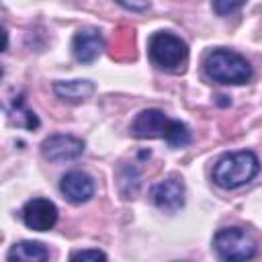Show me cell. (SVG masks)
<instances>
[{"label":"cell","mask_w":262,"mask_h":262,"mask_svg":"<svg viewBox=\"0 0 262 262\" xmlns=\"http://www.w3.org/2000/svg\"><path fill=\"white\" fill-rule=\"evenodd\" d=\"M59 190L66 201L72 205H82L92 199L94 194V180L82 170H70L59 180Z\"/></svg>","instance_id":"9"},{"label":"cell","mask_w":262,"mask_h":262,"mask_svg":"<svg viewBox=\"0 0 262 262\" xmlns=\"http://www.w3.org/2000/svg\"><path fill=\"white\" fill-rule=\"evenodd\" d=\"M10 262L14 260H23V262H41V260H47L49 258V250L41 244V242H18L10 248L8 256H6Z\"/></svg>","instance_id":"13"},{"label":"cell","mask_w":262,"mask_h":262,"mask_svg":"<svg viewBox=\"0 0 262 262\" xmlns=\"http://www.w3.org/2000/svg\"><path fill=\"white\" fill-rule=\"evenodd\" d=\"M23 223L33 231H49L57 223V207L49 199H31L20 211Z\"/></svg>","instance_id":"7"},{"label":"cell","mask_w":262,"mask_h":262,"mask_svg":"<svg viewBox=\"0 0 262 262\" xmlns=\"http://www.w3.org/2000/svg\"><path fill=\"white\" fill-rule=\"evenodd\" d=\"M115 2H119L123 8L133 10V12H143L149 6V0H115Z\"/></svg>","instance_id":"16"},{"label":"cell","mask_w":262,"mask_h":262,"mask_svg":"<svg viewBox=\"0 0 262 262\" xmlns=\"http://www.w3.org/2000/svg\"><path fill=\"white\" fill-rule=\"evenodd\" d=\"M203 68H205V74L209 80L217 82V84H246L250 82L252 78V66L250 61L237 53V51H231V49H213L205 55V61H203Z\"/></svg>","instance_id":"3"},{"label":"cell","mask_w":262,"mask_h":262,"mask_svg":"<svg viewBox=\"0 0 262 262\" xmlns=\"http://www.w3.org/2000/svg\"><path fill=\"white\" fill-rule=\"evenodd\" d=\"M53 92L59 100L70 102V104H78L88 100L94 94V82L90 80H59L53 84Z\"/></svg>","instance_id":"11"},{"label":"cell","mask_w":262,"mask_h":262,"mask_svg":"<svg viewBox=\"0 0 262 262\" xmlns=\"http://www.w3.org/2000/svg\"><path fill=\"white\" fill-rule=\"evenodd\" d=\"M151 201L164 213H176L184 207V184L178 178H166L151 186Z\"/></svg>","instance_id":"10"},{"label":"cell","mask_w":262,"mask_h":262,"mask_svg":"<svg viewBox=\"0 0 262 262\" xmlns=\"http://www.w3.org/2000/svg\"><path fill=\"white\" fill-rule=\"evenodd\" d=\"M246 2L248 0H213V10L219 16H227V14L237 12Z\"/></svg>","instance_id":"14"},{"label":"cell","mask_w":262,"mask_h":262,"mask_svg":"<svg viewBox=\"0 0 262 262\" xmlns=\"http://www.w3.org/2000/svg\"><path fill=\"white\" fill-rule=\"evenodd\" d=\"M104 49V37L98 29H80L72 39V55L78 63H92Z\"/></svg>","instance_id":"8"},{"label":"cell","mask_w":262,"mask_h":262,"mask_svg":"<svg viewBox=\"0 0 262 262\" xmlns=\"http://www.w3.org/2000/svg\"><path fill=\"white\" fill-rule=\"evenodd\" d=\"M147 55L158 70L178 74L188 61V45L170 31H156L147 41Z\"/></svg>","instance_id":"4"},{"label":"cell","mask_w":262,"mask_h":262,"mask_svg":"<svg viewBox=\"0 0 262 262\" xmlns=\"http://www.w3.org/2000/svg\"><path fill=\"white\" fill-rule=\"evenodd\" d=\"M86 149V143L74 135H66V133H55L43 139L41 143V154L45 160L59 164V162H72L78 160Z\"/></svg>","instance_id":"6"},{"label":"cell","mask_w":262,"mask_h":262,"mask_svg":"<svg viewBox=\"0 0 262 262\" xmlns=\"http://www.w3.org/2000/svg\"><path fill=\"white\" fill-rule=\"evenodd\" d=\"M6 113H8V121H10L12 125H16V127L31 129V131H35V129L39 127V119H37V115L27 106L23 94H18V96H14V98L10 100Z\"/></svg>","instance_id":"12"},{"label":"cell","mask_w":262,"mask_h":262,"mask_svg":"<svg viewBox=\"0 0 262 262\" xmlns=\"http://www.w3.org/2000/svg\"><path fill=\"white\" fill-rule=\"evenodd\" d=\"M131 135L137 139L162 137L170 147H186L190 143V131L182 121L170 119L160 108H145L131 121Z\"/></svg>","instance_id":"1"},{"label":"cell","mask_w":262,"mask_h":262,"mask_svg":"<svg viewBox=\"0 0 262 262\" xmlns=\"http://www.w3.org/2000/svg\"><path fill=\"white\" fill-rule=\"evenodd\" d=\"M213 248L221 260H250L258 254L256 239L242 227H223L213 237Z\"/></svg>","instance_id":"5"},{"label":"cell","mask_w":262,"mask_h":262,"mask_svg":"<svg viewBox=\"0 0 262 262\" xmlns=\"http://www.w3.org/2000/svg\"><path fill=\"white\" fill-rule=\"evenodd\" d=\"M70 260H92V262H98V260H106V254L102 250H96V248H88V250H76L70 254Z\"/></svg>","instance_id":"15"},{"label":"cell","mask_w":262,"mask_h":262,"mask_svg":"<svg viewBox=\"0 0 262 262\" xmlns=\"http://www.w3.org/2000/svg\"><path fill=\"white\" fill-rule=\"evenodd\" d=\"M260 172V162L254 151H231L217 160L213 166V182L225 190L239 188L254 180V176Z\"/></svg>","instance_id":"2"}]
</instances>
